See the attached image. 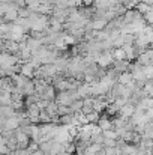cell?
<instances>
[{
    "mask_svg": "<svg viewBox=\"0 0 153 155\" xmlns=\"http://www.w3.org/2000/svg\"><path fill=\"white\" fill-rule=\"evenodd\" d=\"M102 136L107 137V139H119L117 133L113 131V128H111V130H105V131H102Z\"/></svg>",
    "mask_w": 153,
    "mask_h": 155,
    "instance_id": "cell-1",
    "label": "cell"
}]
</instances>
